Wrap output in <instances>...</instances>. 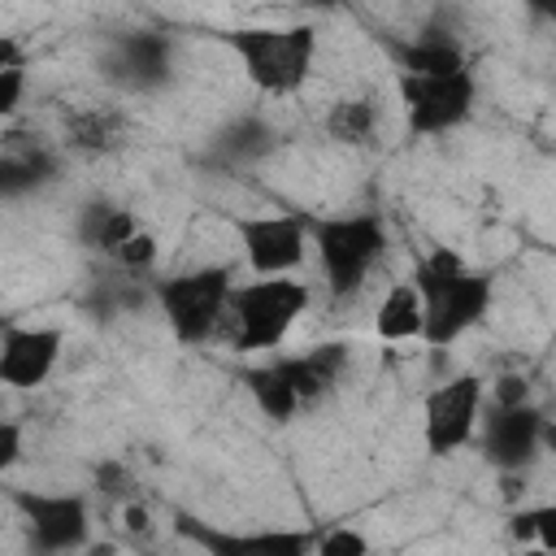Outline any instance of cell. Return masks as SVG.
Masks as SVG:
<instances>
[{
  "mask_svg": "<svg viewBox=\"0 0 556 556\" xmlns=\"http://www.w3.org/2000/svg\"><path fill=\"white\" fill-rule=\"evenodd\" d=\"M230 291L235 287H230L226 269H200V274H182V278L165 282L161 300H165V313L182 339H204V334L222 330Z\"/></svg>",
  "mask_w": 556,
  "mask_h": 556,
  "instance_id": "4",
  "label": "cell"
},
{
  "mask_svg": "<svg viewBox=\"0 0 556 556\" xmlns=\"http://www.w3.org/2000/svg\"><path fill=\"white\" fill-rule=\"evenodd\" d=\"M400 96H404V109H408L417 130H447L469 113L473 83H469L465 70L460 74H443V78H426V74H408L404 70Z\"/></svg>",
  "mask_w": 556,
  "mask_h": 556,
  "instance_id": "7",
  "label": "cell"
},
{
  "mask_svg": "<svg viewBox=\"0 0 556 556\" xmlns=\"http://www.w3.org/2000/svg\"><path fill=\"white\" fill-rule=\"evenodd\" d=\"M87 556H122V547L104 539V543H91V547H87Z\"/></svg>",
  "mask_w": 556,
  "mask_h": 556,
  "instance_id": "22",
  "label": "cell"
},
{
  "mask_svg": "<svg viewBox=\"0 0 556 556\" xmlns=\"http://www.w3.org/2000/svg\"><path fill=\"white\" fill-rule=\"evenodd\" d=\"M521 400H526V382H521V378H500V382H495V404H500L504 413H517Z\"/></svg>",
  "mask_w": 556,
  "mask_h": 556,
  "instance_id": "19",
  "label": "cell"
},
{
  "mask_svg": "<svg viewBox=\"0 0 556 556\" xmlns=\"http://www.w3.org/2000/svg\"><path fill=\"white\" fill-rule=\"evenodd\" d=\"M243 256L256 278H282L295 274L308 256V230L287 217V213H265V217H243L239 222Z\"/></svg>",
  "mask_w": 556,
  "mask_h": 556,
  "instance_id": "5",
  "label": "cell"
},
{
  "mask_svg": "<svg viewBox=\"0 0 556 556\" xmlns=\"http://www.w3.org/2000/svg\"><path fill=\"white\" fill-rule=\"evenodd\" d=\"M248 556H300L295 539H256L248 543Z\"/></svg>",
  "mask_w": 556,
  "mask_h": 556,
  "instance_id": "21",
  "label": "cell"
},
{
  "mask_svg": "<svg viewBox=\"0 0 556 556\" xmlns=\"http://www.w3.org/2000/svg\"><path fill=\"white\" fill-rule=\"evenodd\" d=\"M304 308H308V282H300L295 274L252 278L230 291L222 334L235 352H265L291 334V326L304 317Z\"/></svg>",
  "mask_w": 556,
  "mask_h": 556,
  "instance_id": "1",
  "label": "cell"
},
{
  "mask_svg": "<svg viewBox=\"0 0 556 556\" xmlns=\"http://www.w3.org/2000/svg\"><path fill=\"white\" fill-rule=\"evenodd\" d=\"M478 408H482V382L473 374H460L434 387L426 395V447L434 456L456 452L478 430Z\"/></svg>",
  "mask_w": 556,
  "mask_h": 556,
  "instance_id": "6",
  "label": "cell"
},
{
  "mask_svg": "<svg viewBox=\"0 0 556 556\" xmlns=\"http://www.w3.org/2000/svg\"><path fill=\"white\" fill-rule=\"evenodd\" d=\"M156 256H161V243H156L152 230H139L130 243H122V248L113 252V261H117L122 269H152Z\"/></svg>",
  "mask_w": 556,
  "mask_h": 556,
  "instance_id": "13",
  "label": "cell"
},
{
  "mask_svg": "<svg viewBox=\"0 0 556 556\" xmlns=\"http://www.w3.org/2000/svg\"><path fill=\"white\" fill-rule=\"evenodd\" d=\"M387 239H382V226L369 222V217H352V222H334L317 235V252H321V269H326V282L330 291L348 295L356 291L369 269L378 265Z\"/></svg>",
  "mask_w": 556,
  "mask_h": 556,
  "instance_id": "3",
  "label": "cell"
},
{
  "mask_svg": "<svg viewBox=\"0 0 556 556\" xmlns=\"http://www.w3.org/2000/svg\"><path fill=\"white\" fill-rule=\"evenodd\" d=\"M139 230H143V226H139V217H135L130 208H113V213H104V222H100V230H96V243H100L104 252H117V248L130 243Z\"/></svg>",
  "mask_w": 556,
  "mask_h": 556,
  "instance_id": "12",
  "label": "cell"
},
{
  "mask_svg": "<svg viewBox=\"0 0 556 556\" xmlns=\"http://www.w3.org/2000/svg\"><path fill=\"white\" fill-rule=\"evenodd\" d=\"M426 321H430V304H426V291L417 287V278L391 282L387 295L378 300V313H374L378 339H391V343L426 339Z\"/></svg>",
  "mask_w": 556,
  "mask_h": 556,
  "instance_id": "9",
  "label": "cell"
},
{
  "mask_svg": "<svg viewBox=\"0 0 556 556\" xmlns=\"http://www.w3.org/2000/svg\"><path fill=\"white\" fill-rule=\"evenodd\" d=\"M317 556H374V547H369V539H365L361 530L339 526V530H330V534L317 543Z\"/></svg>",
  "mask_w": 556,
  "mask_h": 556,
  "instance_id": "14",
  "label": "cell"
},
{
  "mask_svg": "<svg viewBox=\"0 0 556 556\" xmlns=\"http://www.w3.org/2000/svg\"><path fill=\"white\" fill-rule=\"evenodd\" d=\"M521 556H556V552H547V547H526Z\"/></svg>",
  "mask_w": 556,
  "mask_h": 556,
  "instance_id": "23",
  "label": "cell"
},
{
  "mask_svg": "<svg viewBox=\"0 0 556 556\" xmlns=\"http://www.w3.org/2000/svg\"><path fill=\"white\" fill-rule=\"evenodd\" d=\"M17 460H22V430H17V421H4L0 426V465L13 469Z\"/></svg>",
  "mask_w": 556,
  "mask_h": 556,
  "instance_id": "18",
  "label": "cell"
},
{
  "mask_svg": "<svg viewBox=\"0 0 556 556\" xmlns=\"http://www.w3.org/2000/svg\"><path fill=\"white\" fill-rule=\"evenodd\" d=\"M378 130V109L369 96H343L326 113V135L339 143H369Z\"/></svg>",
  "mask_w": 556,
  "mask_h": 556,
  "instance_id": "10",
  "label": "cell"
},
{
  "mask_svg": "<svg viewBox=\"0 0 556 556\" xmlns=\"http://www.w3.org/2000/svg\"><path fill=\"white\" fill-rule=\"evenodd\" d=\"M61 361V330L56 326H9L0 348V378L13 391H30L48 382Z\"/></svg>",
  "mask_w": 556,
  "mask_h": 556,
  "instance_id": "8",
  "label": "cell"
},
{
  "mask_svg": "<svg viewBox=\"0 0 556 556\" xmlns=\"http://www.w3.org/2000/svg\"><path fill=\"white\" fill-rule=\"evenodd\" d=\"M243 70L265 91H295L308 78L313 65V30L308 26H282V30H243L239 39Z\"/></svg>",
  "mask_w": 556,
  "mask_h": 556,
  "instance_id": "2",
  "label": "cell"
},
{
  "mask_svg": "<svg viewBox=\"0 0 556 556\" xmlns=\"http://www.w3.org/2000/svg\"><path fill=\"white\" fill-rule=\"evenodd\" d=\"M122 526H126V534L148 539V534H152V513H148V504H126V508H122Z\"/></svg>",
  "mask_w": 556,
  "mask_h": 556,
  "instance_id": "20",
  "label": "cell"
},
{
  "mask_svg": "<svg viewBox=\"0 0 556 556\" xmlns=\"http://www.w3.org/2000/svg\"><path fill=\"white\" fill-rule=\"evenodd\" d=\"M508 534H513V543L534 547V543H539V530H534V508H517V513L508 517Z\"/></svg>",
  "mask_w": 556,
  "mask_h": 556,
  "instance_id": "17",
  "label": "cell"
},
{
  "mask_svg": "<svg viewBox=\"0 0 556 556\" xmlns=\"http://www.w3.org/2000/svg\"><path fill=\"white\" fill-rule=\"evenodd\" d=\"M22 83H26V70L13 65V70H0V113L13 117L17 113V100H22Z\"/></svg>",
  "mask_w": 556,
  "mask_h": 556,
  "instance_id": "15",
  "label": "cell"
},
{
  "mask_svg": "<svg viewBox=\"0 0 556 556\" xmlns=\"http://www.w3.org/2000/svg\"><path fill=\"white\" fill-rule=\"evenodd\" d=\"M534 530H539V543H534V547L556 552V500L534 504Z\"/></svg>",
  "mask_w": 556,
  "mask_h": 556,
  "instance_id": "16",
  "label": "cell"
},
{
  "mask_svg": "<svg viewBox=\"0 0 556 556\" xmlns=\"http://www.w3.org/2000/svg\"><path fill=\"white\" fill-rule=\"evenodd\" d=\"M248 382H252V395H256L261 413H265V417H274V421L295 417V408L304 404V400H300V391H295V382L282 374V365H278V369H261V374H252Z\"/></svg>",
  "mask_w": 556,
  "mask_h": 556,
  "instance_id": "11",
  "label": "cell"
}]
</instances>
